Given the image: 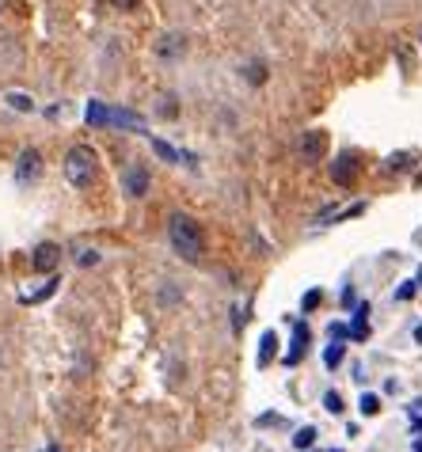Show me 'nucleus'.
<instances>
[{
  "mask_svg": "<svg viewBox=\"0 0 422 452\" xmlns=\"http://www.w3.org/2000/svg\"><path fill=\"white\" fill-rule=\"evenodd\" d=\"M167 240H172V247L179 251L183 259H202V251H205V240H202V228H198V221L194 217H186V213H175L172 221H167Z\"/></svg>",
  "mask_w": 422,
  "mask_h": 452,
  "instance_id": "f257e3e1",
  "label": "nucleus"
},
{
  "mask_svg": "<svg viewBox=\"0 0 422 452\" xmlns=\"http://www.w3.org/2000/svg\"><path fill=\"white\" fill-rule=\"evenodd\" d=\"M65 179H69L77 191H88L96 183V153L88 145H72L65 153Z\"/></svg>",
  "mask_w": 422,
  "mask_h": 452,
  "instance_id": "f03ea898",
  "label": "nucleus"
},
{
  "mask_svg": "<svg viewBox=\"0 0 422 452\" xmlns=\"http://www.w3.org/2000/svg\"><path fill=\"white\" fill-rule=\"evenodd\" d=\"M58 262H61V247H58V243H39L34 255H31V266L39 270V274H53Z\"/></svg>",
  "mask_w": 422,
  "mask_h": 452,
  "instance_id": "7ed1b4c3",
  "label": "nucleus"
},
{
  "mask_svg": "<svg viewBox=\"0 0 422 452\" xmlns=\"http://www.w3.org/2000/svg\"><path fill=\"white\" fill-rule=\"evenodd\" d=\"M331 179H335L339 186H350L354 179H358V156H354V153H343V156L331 164Z\"/></svg>",
  "mask_w": 422,
  "mask_h": 452,
  "instance_id": "20e7f679",
  "label": "nucleus"
},
{
  "mask_svg": "<svg viewBox=\"0 0 422 452\" xmlns=\"http://www.w3.org/2000/svg\"><path fill=\"white\" fill-rule=\"evenodd\" d=\"M39 172H42L39 148H27V153H20V164H15V179H20V183H31V179H39Z\"/></svg>",
  "mask_w": 422,
  "mask_h": 452,
  "instance_id": "39448f33",
  "label": "nucleus"
},
{
  "mask_svg": "<svg viewBox=\"0 0 422 452\" xmlns=\"http://www.w3.org/2000/svg\"><path fill=\"white\" fill-rule=\"evenodd\" d=\"M324 148H327V134H324V129H308V134L301 137V156L308 160V164H316V160L324 156Z\"/></svg>",
  "mask_w": 422,
  "mask_h": 452,
  "instance_id": "423d86ee",
  "label": "nucleus"
},
{
  "mask_svg": "<svg viewBox=\"0 0 422 452\" xmlns=\"http://www.w3.org/2000/svg\"><path fill=\"white\" fill-rule=\"evenodd\" d=\"M148 183H153V179H148L145 167H129L126 179H122V191H126L129 198H145L148 194Z\"/></svg>",
  "mask_w": 422,
  "mask_h": 452,
  "instance_id": "0eeeda50",
  "label": "nucleus"
},
{
  "mask_svg": "<svg viewBox=\"0 0 422 452\" xmlns=\"http://www.w3.org/2000/svg\"><path fill=\"white\" fill-rule=\"evenodd\" d=\"M183 53H186V39H183V34H160V39H156V58L175 61V58H183Z\"/></svg>",
  "mask_w": 422,
  "mask_h": 452,
  "instance_id": "6e6552de",
  "label": "nucleus"
},
{
  "mask_svg": "<svg viewBox=\"0 0 422 452\" xmlns=\"http://www.w3.org/2000/svg\"><path fill=\"white\" fill-rule=\"evenodd\" d=\"M305 350H308V327H305V323H297V327H293V350L286 354V365H297Z\"/></svg>",
  "mask_w": 422,
  "mask_h": 452,
  "instance_id": "1a4fd4ad",
  "label": "nucleus"
},
{
  "mask_svg": "<svg viewBox=\"0 0 422 452\" xmlns=\"http://www.w3.org/2000/svg\"><path fill=\"white\" fill-rule=\"evenodd\" d=\"M365 335H369V304L358 308V316H354V327H350V338H358V342H362Z\"/></svg>",
  "mask_w": 422,
  "mask_h": 452,
  "instance_id": "9d476101",
  "label": "nucleus"
},
{
  "mask_svg": "<svg viewBox=\"0 0 422 452\" xmlns=\"http://www.w3.org/2000/svg\"><path fill=\"white\" fill-rule=\"evenodd\" d=\"M107 122H115V126H129V129H145V122H141L134 110H110Z\"/></svg>",
  "mask_w": 422,
  "mask_h": 452,
  "instance_id": "9b49d317",
  "label": "nucleus"
},
{
  "mask_svg": "<svg viewBox=\"0 0 422 452\" xmlns=\"http://www.w3.org/2000/svg\"><path fill=\"white\" fill-rule=\"evenodd\" d=\"M278 354V335L274 331H267L262 335V346H259V365H270V357Z\"/></svg>",
  "mask_w": 422,
  "mask_h": 452,
  "instance_id": "f8f14e48",
  "label": "nucleus"
},
{
  "mask_svg": "<svg viewBox=\"0 0 422 452\" xmlns=\"http://www.w3.org/2000/svg\"><path fill=\"white\" fill-rule=\"evenodd\" d=\"M153 153H156V156H164L167 164H179V160H186L183 153H175V148L167 145V141H160V137H153Z\"/></svg>",
  "mask_w": 422,
  "mask_h": 452,
  "instance_id": "ddd939ff",
  "label": "nucleus"
},
{
  "mask_svg": "<svg viewBox=\"0 0 422 452\" xmlns=\"http://www.w3.org/2000/svg\"><path fill=\"white\" fill-rule=\"evenodd\" d=\"M343 354H346V346L335 338L331 346H327V354H324V361H327V369H339V361H343Z\"/></svg>",
  "mask_w": 422,
  "mask_h": 452,
  "instance_id": "4468645a",
  "label": "nucleus"
},
{
  "mask_svg": "<svg viewBox=\"0 0 422 452\" xmlns=\"http://www.w3.org/2000/svg\"><path fill=\"white\" fill-rule=\"evenodd\" d=\"M8 107H12V110H23V115H27V110H34V99L23 96V91H12V96H8Z\"/></svg>",
  "mask_w": 422,
  "mask_h": 452,
  "instance_id": "2eb2a0df",
  "label": "nucleus"
},
{
  "mask_svg": "<svg viewBox=\"0 0 422 452\" xmlns=\"http://www.w3.org/2000/svg\"><path fill=\"white\" fill-rule=\"evenodd\" d=\"M107 118H110L107 107H99V103H88V122H91V126H107Z\"/></svg>",
  "mask_w": 422,
  "mask_h": 452,
  "instance_id": "dca6fc26",
  "label": "nucleus"
},
{
  "mask_svg": "<svg viewBox=\"0 0 422 452\" xmlns=\"http://www.w3.org/2000/svg\"><path fill=\"white\" fill-rule=\"evenodd\" d=\"M243 77H248L251 84H262V80H267V65H262V61H251L248 69H243Z\"/></svg>",
  "mask_w": 422,
  "mask_h": 452,
  "instance_id": "f3484780",
  "label": "nucleus"
},
{
  "mask_svg": "<svg viewBox=\"0 0 422 452\" xmlns=\"http://www.w3.org/2000/svg\"><path fill=\"white\" fill-rule=\"evenodd\" d=\"M293 445H297V448H312V445H316V430H312V426H305V430H297V437H293Z\"/></svg>",
  "mask_w": 422,
  "mask_h": 452,
  "instance_id": "a211bd4d",
  "label": "nucleus"
},
{
  "mask_svg": "<svg viewBox=\"0 0 422 452\" xmlns=\"http://www.w3.org/2000/svg\"><path fill=\"white\" fill-rule=\"evenodd\" d=\"M358 407H362V414H377V411H381V399H377V395H373V392H365Z\"/></svg>",
  "mask_w": 422,
  "mask_h": 452,
  "instance_id": "6ab92c4d",
  "label": "nucleus"
},
{
  "mask_svg": "<svg viewBox=\"0 0 422 452\" xmlns=\"http://www.w3.org/2000/svg\"><path fill=\"white\" fill-rule=\"evenodd\" d=\"M324 407L331 411V414H343V395H339V392H327V395H324Z\"/></svg>",
  "mask_w": 422,
  "mask_h": 452,
  "instance_id": "aec40b11",
  "label": "nucleus"
},
{
  "mask_svg": "<svg viewBox=\"0 0 422 452\" xmlns=\"http://www.w3.org/2000/svg\"><path fill=\"white\" fill-rule=\"evenodd\" d=\"M415 289H418L415 281H407V285H399V289H396V300H407V297H415Z\"/></svg>",
  "mask_w": 422,
  "mask_h": 452,
  "instance_id": "412c9836",
  "label": "nucleus"
},
{
  "mask_svg": "<svg viewBox=\"0 0 422 452\" xmlns=\"http://www.w3.org/2000/svg\"><path fill=\"white\" fill-rule=\"evenodd\" d=\"M327 335H331V338H350V327H346V323H331V331H327Z\"/></svg>",
  "mask_w": 422,
  "mask_h": 452,
  "instance_id": "4be33fe9",
  "label": "nucleus"
},
{
  "mask_svg": "<svg viewBox=\"0 0 422 452\" xmlns=\"http://www.w3.org/2000/svg\"><path fill=\"white\" fill-rule=\"evenodd\" d=\"M96 262H99V251H84L80 255V266H96Z\"/></svg>",
  "mask_w": 422,
  "mask_h": 452,
  "instance_id": "5701e85b",
  "label": "nucleus"
},
{
  "mask_svg": "<svg viewBox=\"0 0 422 452\" xmlns=\"http://www.w3.org/2000/svg\"><path fill=\"white\" fill-rule=\"evenodd\" d=\"M160 115H164V118H175V103H172V96L160 103Z\"/></svg>",
  "mask_w": 422,
  "mask_h": 452,
  "instance_id": "b1692460",
  "label": "nucleus"
},
{
  "mask_svg": "<svg viewBox=\"0 0 422 452\" xmlns=\"http://www.w3.org/2000/svg\"><path fill=\"white\" fill-rule=\"evenodd\" d=\"M320 304V289H312V293H305V308H316Z\"/></svg>",
  "mask_w": 422,
  "mask_h": 452,
  "instance_id": "393cba45",
  "label": "nucleus"
},
{
  "mask_svg": "<svg viewBox=\"0 0 422 452\" xmlns=\"http://www.w3.org/2000/svg\"><path fill=\"white\" fill-rule=\"evenodd\" d=\"M110 4H115V8H122V12H129V8H137L141 0H110Z\"/></svg>",
  "mask_w": 422,
  "mask_h": 452,
  "instance_id": "a878e982",
  "label": "nucleus"
},
{
  "mask_svg": "<svg viewBox=\"0 0 422 452\" xmlns=\"http://www.w3.org/2000/svg\"><path fill=\"white\" fill-rule=\"evenodd\" d=\"M415 338H418V342H422V323H418V331H415Z\"/></svg>",
  "mask_w": 422,
  "mask_h": 452,
  "instance_id": "bb28decb",
  "label": "nucleus"
},
{
  "mask_svg": "<svg viewBox=\"0 0 422 452\" xmlns=\"http://www.w3.org/2000/svg\"><path fill=\"white\" fill-rule=\"evenodd\" d=\"M415 452H422V441H418V445H415Z\"/></svg>",
  "mask_w": 422,
  "mask_h": 452,
  "instance_id": "cd10ccee",
  "label": "nucleus"
},
{
  "mask_svg": "<svg viewBox=\"0 0 422 452\" xmlns=\"http://www.w3.org/2000/svg\"><path fill=\"white\" fill-rule=\"evenodd\" d=\"M46 452H61V448H46Z\"/></svg>",
  "mask_w": 422,
  "mask_h": 452,
  "instance_id": "c85d7f7f",
  "label": "nucleus"
},
{
  "mask_svg": "<svg viewBox=\"0 0 422 452\" xmlns=\"http://www.w3.org/2000/svg\"><path fill=\"white\" fill-rule=\"evenodd\" d=\"M335 452H343V448H335Z\"/></svg>",
  "mask_w": 422,
  "mask_h": 452,
  "instance_id": "c756f323",
  "label": "nucleus"
}]
</instances>
